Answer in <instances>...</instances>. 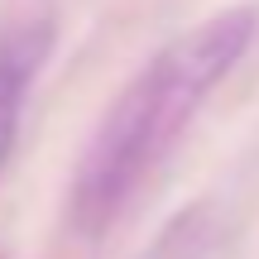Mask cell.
I'll return each mask as SVG.
<instances>
[{"instance_id":"cell-1","label":"cell","mask_w":259,"mask_h":259,"mask_svg":"<svg viewBox=\"0 0 259 259\" xmlns=\"http://www.w3.org/2000/svg\"><path fill=\"white\" fill-rule=\"evenodd\" d=\"M254 29H259V10L235 5L178 34L168 48H158L144 63V72L106 111L82 158V173L72 187V216L82 221V231H101L115 221L125 197L139 187V178L163 158V149L202 111L206 92L240 63Z\"/></svg>"},{"instance_id":"cell-2","label":"cell","mask_w":259,"mask_h":259,"mask_svg":"<svg viewBox=\"0 0 259 259\" xmlns=\"http://www.w3.org/2000/svg\"><path fill=\"white\" fill-rule=\"evenodd\" d=\"M48 53V29L29 24L0 44V173H5L10 154H15V135H19V111H24V92L34 82L38 63Z\"/></svg>"}]
</instances>
